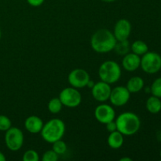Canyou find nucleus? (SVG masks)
Here are the masks:
<instances>
[{
    "label": "nucleus",
    "mask_w": 161,
    "mask_h": 161,
    "mask_svg": "<svg viewBox=\"0 0 161 161\" xmlns=\"http://www.w3.org/2000/svg\"><path fill=\"white\" fill-rule=\"evenodd\" d=\"M121 74L122 70L119 64L111 60L104 61L98 69L99 78L108 84H113L119 81Z\"/></svg>",
    "instance_id": "4"
},
{
    "label": "nucleus",
    "mask_w": 161,
    "mask_h": 161,
    "mask_svg": "<svg viewBox=\"0 0 161 161\" xmlns=\"http://www.w3.org/2000/svg\"><path fill=\"white\" fill-rule=\"evenodd\" d=\"M59 159V155L57 154L53 149L47 150L42 155V161H58Z\"/></svg>",
    "instance_id": "25"
},
{
    "label": "nucleus",
    "mask_w": 161,
    "mask_h": 161,
    "mask_svg": "<svg viewBox=\"0 0 161 161\" xmlns=\"http://www.w3.org/2000/svg\"><path fill=\"white\" fill-rule=\"evenodd\" d=\"M101 1L105 2V3H113V2L116 1V0H101Z\"/></svg>",
    "instance_id": "30"
},
{
    "label": "nucleus",
    "mask_w": 161,
    "mask_h": 161,
    "mask_svg": "<svg viewBox=\"0 0 161 161\" xmlns=\"http://www.w3.org/2000/svg\"><path fill=\"white\" fill-rule=\"evenodd\" d=\"M141 58L134 53H128L124 56L122 67L127 72H134L140 67Z\"/></svg>",
    "instance_id": "13"
},
{
    "label": "nucleus",
    "mask_w": 161,
    "mask_h": 161,
    "mask_svg": "<svg viewBox=\"0 0 161 161\" xmlns=\"http://www.w3.org/2000/svg\"><path fill=\"white\" fill-rule=\"evenodd\" d=\"M112 88L110 84L105 82L101 81L94 83L91 88V94L93 97L99 102H105L109 99Z\"/></svg>",
    "instance_id": "11"
},
{
    "label": "nucleus",
    "mask_w": 161,
    "mask_h": 161,
    "mask_svg": "<svg viewBox=\"0 0 161 161\" xmlns=\"http://www.w3.org/2000/svg\"><path fill=\"white\" fill-rule=\"evenodd\" d=\"M130 97V93L126 86H118L112 89L108 100L114 106L122 107L129 102Z\"/></svg>",
    "instance_id": "9"
},
{
    "label": "nucleus",
    "mask_w": 161,
    "mask_h": 161,
    "mask_svg": "<svg viewBox=\"0 0 161 161\" xmlns=\"http://www.w3.org/2000/svg\"><path fill=\"white\" fill-rule=\"evenodd\" d=\"M91 80L90 75L85 69H75L71 71L68 75V81L71 86L76 89H82L87 86L88 82Z\"/></svg>",
    "instance_id": "8"
},
{
    "label": "nucleus",
    "mask_w": 161,
    "mask_h": 161,
    "mask_svg": "<svg viewBox=\"0 0 161 161\" xmlns=\"http://www.w3.org/2000/svg\"><path fill=\"white\" fill-rule=\"evenodd\" d=\"M105 126H106L107 130H108L109 133L117 130V126H116V121H115V119L105 124Z\"/></svg>",
    "instance_id": "26"
},
{
    "label": "nucleus",
    "mask_w": 161,
    "mask_h": 161,
    "mask_svg": "<svg viewBox=\"0 0 161 161\" xmlns=\"http://www.w3.org/2000/svg\"><path fill=\"white\" fill-rule=\"evenodd\" d=\"M130 50L132 53L138 56H142L146 52L149 51V47L147 44L142 40H136L130 45Z\"/></svg>",
    "instance_id": "18"
},
{
    "label": "nucleus",
    "mask_w": 161,
    "mask_h": 161,
    "mask_svg": "<svg viewBox=\"0 0 161 161\" xmlns=\"http://www.w3.org/2000/svg\"><path fill=\"white\" fill-rule=\"evenodd\" d=\"M130 50V46L127 39V40L117 41L114 48L115 51L119 55H122V56H124L125 54L128 53Z\"/></svg>",
    "instance_id": "19"
},
{
    "label": "nucleus",
    "mask_w": 161,
    "mask_h": 161,
    "mask_svg": "<svg viewBox=\"0 0 161 161\" xmlns=\"http://www.w3.org/2000/svg\"><path fill=\"white\" fill-rule=\"evenodd\" d=\"M95 119L101 124H105L116 118V112L114 108L107 104H101L96 107L94 110Z\"/></svg>",
    "instance_id": "10"
},
{
    "label": "nucleus",
    "mask_w": 161,
    "mask_h": 161,
    "mask_svg": "<svg viewBox=\"0 0 161 161\" xmlns=\"http://www.w3.org/2000/svg\"><path fill=\"white\" fill-rule=\"evenodd\" d=\"M160 157H161V151H160Z\"/></svg>",
    "instance_id": "32"
},
{
    "label": "nucleus",
    "mask_w": 161,
    "mask_h": 161,
    "mask_svg": "<svg viewBox=\"0 0 161 161\" xmlns=\"http://www.w3.org/2000/svg\"><path fill=\"white\" fill-rule=\"evenodd\" d=\"M12 127V122L8 116L0 115V131L6 132Z\"/></svg>",
    "instance_id": "24"
},
{
    "label": "nucleus",
    "mask_w": 161,
    "mask_h": 161,
    "mask_svg": "<svg viewBox=\"0 0 161 161\" xmlns=\"http://www.w3.org/2000/svg\"><path fill=\"white\" fill-rule=\"evenodd\" d=\"M144 80L140 76H133L127 83V89L130 94H136L141 91L144 87Z\"/></svg>",
    "instance_id": "16"
},
{
    "label": "nucleus",
    "mask_w": 161,
    "mask_h": 161,
    "mask_svg": "<svg viewBox=\"0 0 161 161\" xmlns=\"http://www.w3.org/2000/svg\"><path fill=\"white\" fill-rule=\"evenodd\" d=\"M43 124L42 119L37 116H28L25 121V129L31 134L40 133Z\"/></svg>",
    "instance_id": "14"
},
{
    "label": "nucleus",
    "mask_w": 161,
    "mask_h": 161,
    "mask_svg": "<svg viewBox=\"0 0 161 161\" xmlns=\"http://www.w3.org/2000/svg\"><path fill=\"white\" fill-rule=\"evenodd\" d=\"M116 39L108 29L101 28L96 31L91 38V47L95 52L105 53L114 50Z\"/></svg>",
    "instance_id": "1"
},
{
    "label": "nucleus",
    "mask_w": 161,
    "mask_h": 161,
    "mask_svg": "<svg viewBox=\"0 0 161 161\" xmlns=\"http://www.w3.org/2000/svg\"><path fill=\"white\" fill-rule=\"evenodd\" d=\"M117 130L126 136H131L139 130L141 120L138 115L131 112H125L118 116L116 120Z\"/></svg>",
    "instance_id": "2"
},
{
    "label": "nucleus",
    "mask_w": 161,
    "mask_h": 161,
    "mask_svg": "<svg viewBox=\"0 0 161 161\" xmlns=\"http://www.w3.org/2000/svg\"><path fill=\"white\" fill-rule=\"evenodd\" d=\"M150 92L153 96L161 98V77L154 80L151 85Z\"/></svg>",
    "instance_id": "22"
},
{
    "label": "nucleus",
    "mask_w": 161,
    "mask_h": 161,
    "mask_svg": "<svg viewBox=\"0 0 161 161\" xmlns=\"http://www.w3.org/2000/svg\"><path fill=\"white\" fill-rule=\"evenodd\" d=\"M59 99L63 106L68 108H76L81 104L82 95L78 89L72 86L63 89L59 94Z\"/></svg>",
    "instance_id": "7"
},
{
    "label": "nucleus",
    "mask_w": 161,
    "mask_h": 161,
    "mask_svg": "<svg viewBox=\"0 0 161 161\" xmlns=\"http://www.w3.org/2000/svg\"><path fill=\"white\" fill-rule=\"evenodd\" d=\"M146 108L153 114H157L161 111V101L160 97L151 96L146 101Z\"/></svg>",
    "instance_id": "17"
},
{
    "label": "nucleus",
    "mask_w": 161,
    "mask_h": 161,
    "mask_svg": "<svg viewBox=\"0 0 161 161\" xmlns=\"http://www.w3.org/2000/svg\"><path fill=\"white\" fill-rule=\"evenodd\" d=\"M119 161H132V159L130 157H123L119 160Z\"/></svg>",
    "instance_id": "29"
},
{
    "label": "nucleus",
    "mask_w": 161,
    "mask_h": 161,
    "mask_svg": "<svg viewBox=\"0 0 161 161\" xmlns=\"http://www.w3.org/2000/svg\"><path fill=\"white\" fill-rule=\"evenodd\" d=\"M48 110L53 114H58L62 109L63 105L59 97H53L48 102Z\"/></svg>",
    "instance_id": "20"
},
{
    "label": "nucleus",
    "mask_w": 161,
    "mask_h": 161,
    "mask_svg": "<svg viewBox=\"0 0 161 161\" xmlns=\"http://www.w3.org/2000/svg\"><path fill=\"white\" fill-rule=\"evenodd\" d=\"M22 160L24 161H39V155L34 149H28L24 153Z\"/></svg>",
    "instance_id": "23"
},
{
    "label": "nucleus",
    "mask_w": 161,
    "mask_h": 161,
    "mask_svg": "<svg viewBox=\"0 0 161 161\" xmlns=\"http://www.w3.org/2000/svg\"><path fill=\"white\" fill-rule=\"evenodd\" d=\"M27 3L33 7H38L43 4L45 0H26Z\"/></svg>",
    "instance_id": "27"
},
{
    "label": "nucleus",
    "mask_w": 161,
    "mask_h": 161,
    "mask_svg": "<svg viewBox=\"0 0 161 161\" xmlns=\"http://www.w3.org/2000/svg\"><path fill=\"white\" fill-rule=\"evenodd\" d=\"M140 67L148 74L157 73L161 69V56L156 52H146L141 58Z\"/></svg>",
    "instance_id": "6"
},
{
    "label": "nucleus",
    "mask_w": 161,
    "mask_h": 161,
    "mask_svg": "<svg viewBox=\"0 0 161 161\" xmlns=\"http://www.w3.org/2000/svg\"><path fill=\"white\" fill-rule=\"evenodd\" d=\"M24 134L18 127H11L5 134V143L8 149L16 152L21 149L24 144Z\"/></svg>",
    "instance_id": "5"
},
{
    "label": "nucleus",
    "mask_w": 161,
    "mask_h": 161,
    "mask_svg": "<svg viewBox=\"0 0 161 161\" xmlns=\"http://www.w3.org/2000/svg\"><path fill=\"white\" fill-rule=\"evenodd\" d=\"M53 146H52V149L58 155H63L66 153L67 151V145L64 142V141H62L61 139L58 140V141L54 142L53 143H52Z\"/></svg>",
    "instance_id": "21"
},
{
    "label": "nucleus",
    "mask_w": 161,
    "mask_h": 161,
    "mask_svg": "<svg viewBox=\"0 0 161 161\" xmlns=\"http://www.w3.org/2000/svg\"><path fill=\"white\" fill-rule=\"evenodd\" d=\"M40 133L44 141L52 144L63 138L65 133V124L58 118L52 119L43 124Z\"/></svg>",
    "instance_id": "3"
},
{
    "label": "nucleus",
    "mask_w": 161,
    "mask_h": 161,
    "mask_svg": "<svg viewBox=\"0 0 161 161\" xmlns=\"http://www.w3.org/2000/svg\"><path fill=\"white\" fill-rule=\"evenodd\" d=\"M6 157H5V155L0 151V161H6Z\"/></svg>",
    "instance_id": "28"
},
{
    "label": "nucleus",
    "mask_w": 161,
    "mask_h": 161,
    "mask_svg": "<svg viewBox=\"0 0 161 161\" xmlns=\"http://www.w3.org/2000/svg\"><path fill=\"white\" fill-rule=\"evenodd\" d=\"M124 135L119 130L111 132L108 137V145L113 149H118L121 148L124 142Z\"/></svg>",
    "instance_id": "15"
},
{
    "label": "nucleus",
    "mask_w": 161,
    "mask_h": 161,
    "mask_svg": "<svg viewBox=\"0 0 161 161\" xmlns=\"http://www.w3.org/2000/svg\"><path fill=\"white\" fill-rule=\"evenodd\" d=\"M131 33V24L127 19H120L116 23L114 26L113 35L117 41H123L128 39Z\"/></svg>",
    "instance_id": "12"
},
{
    "label": "nucleus",
    "mask_w": 161,
    "mask_h": 161,
    "mask_svg": "<svg viewBox=\"0 0 161 161\" xmlns=\"http://www.w3.org/2000/svg\"><path fill=\"white\" fill-rule=\"evenodd\" d=\"M1 37H2V31H1V29H0V39H1Z\"/></svg>",
    "instance_id": "31"
}]
</instances>
